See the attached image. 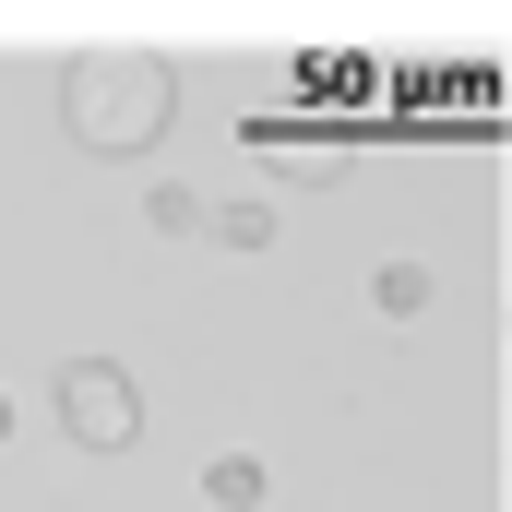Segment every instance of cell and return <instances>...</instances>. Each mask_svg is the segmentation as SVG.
I'll return each mask as SVG.
<instances>
[{
	"label": "cell",
	"mask_w": 512,
	"mask_h": 512,
	"mask_svg": "<svg viewBox=\"0 0 512 512\" xmlns=\"http://www.w3.org/2000/svg\"><path fill=\"white\" fill-rule=\"evenodd\" d=\"M370 298H382L393 322H405V310H429V262H382V274H370Z\"/></svg>",
	"instance_id": "7"
},
{
	"label": "cell",
	"mask_w": 512,
	"mask_h": 512,
	"mask_svg": "<svg viewBox=\"0 0 512 512\" xmlns=\"http://www.w3.org/2000/svg\"><path fill=\"white\" fill-rule=\"evenodd\" d=\"M251 143L286 167V179H346V143H334V131H310V120H262Z\"/></svg>",
	"instance_id": "3"
},
{
	"label": "cell",
	"mask_w": 512,
	"mask_h": 512,
	"mask_svg": "<svg viewBox=\"0 0 512 512\" xmlns=\"http://www.w3.org/2000/svg\"><path fill=\"white\" fill-rule=\"evenodd\" d=\"M0 441H12V405H0Z\"/></svg>",
	"instance_id": "8"
},
{
	"label": "cell",
	"mask_w": 512,
	"mask_h": 512,
	"mask_svg": "<svg viewBox=\"0 0 512 512\" xmlns=\"http://www.w3.org/2000/svg\"><path fill=\"white\" fill-rule=\"evenodd\" d=\"M60 429L84 441V453H131L143 441V393H131V370L120 358H60Z\"/></svg>",
	"instance_id": "2"
},
{
	"label": "cell",
	"mask_w": 512,
	"mask_h": 512,
	"mask_svg": "<svg viewBox=\"0 0 512 512\" xmlns=\"http://www.w3.org/2000/svg\"><path fill=\"white\" fill-rule=\"evenodd\" d=\"M203 501H215V512H262V501H274L262 453H215V465H203Z\"/></svg>",
	"instance_id": "4"
},
{
	"label": "cell",
	"mask_w": 512,
	"mask_h": 512,
	"mask_svg": "<svg viewBox=\"0 0 512 512\" xmlns=\"http://www.w3.org/2000/svg\"><path fill=\"white\" fill-rule=\"evenodd\" d=\"M143 227H155V239H191V227H203V191H179V179H155V203H143Z\"/></svg>",
	"instance_id": "6"
},
{
	"label": "cell",
	"mask_w": 512,
	"mask_h": 512,
	"mask_svg": "<svg viewBox=\"0 0 512 512\" xmlns=\"http://www.w3.org/2000/svg\"><path fill=\"white\" fill-rule=\"evenodd\" d=\"M167 120H179V72H167L155 48H84V60L60 72V131H72L84 155H143Z\"/></svg>",
	"instance_id": "1"
},
{
	"label": "cell",
	"mask_w": 512,
	"mask_h": 512,
	"mask_svg": "<svg viewBox=\"0 0 512 512\" xmlns=\"http://www.w3.org/2000/svg\"><path fill=\"white\" fill-rule=\"evenodd\" d=\"M203 239H227V251H262V239H274V215H262V203H203Z\"/></svg>",
	"instance_id": "5"
}]
</instances>
